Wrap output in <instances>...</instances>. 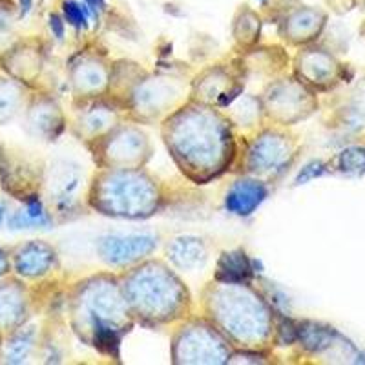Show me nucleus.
Here are the masks:
<instances>
[{
  "label": "nucleus",
  "instance_id": "obj_17",
  "mask_svg": "<svg viewBox=\"0 0 365 365\" xmlns=\"http://www.w3.org/2000/svg\"><path fill=\"white\" fill-rule=\"evenodd\" d=\"M19 91L9 83H0V120H6L17 112Z\"/></svg>",
  "mask_w": 365,
  "mask_h": 365
},
{
  "label": "nucleus",
  "instance_id": "obj_22",
  "mask_svg": "<svg viewBox=\"0 0 365 365\" xmlns=\"http://www.w3.org/2000/svg\"><path fill=\"white\" fill-rule=\"evenodd\" d=\"M50 29L57 41H63L64 38V21L61 15H57V13H51L50 15Z\"/></svg>",
  "mask_w": 365,
  "mask_h": 365
},
{
  "label": "nucleus",
  "instance_id": "obj_1",
  "mask_svg": "<svg viewBox=\"0 0 365 365\" xmlns=\"http://www.w3.org/2000/svg\"><path fill=\"white\" fill-rule=\"evenodd\" d=\"M158 247V240L150 234H128V236H104L99 240L101 259L108 265H126L152 254Z\"/></svg>",
  "mask_w": 365,
  "mask_h": 365
},
{
  "label": "nucleus",
  "instance_id": "obj_18",
  "mask_svg": "<svg viewBox=\"0 0 365 365\" xmlns=\"http://www.w3.org/2000/svg\"><path fill=\"white\" fill-rule=\"evenodd\" d=\"M31 347H34V338H31V334H19L15 340L9 344L8 347V360L9 361H24L26 356L29 354V351H31Z\"/></svg>",
  "mask_w": 365,
  "mask_h": 365
},
{
  "label": "nucleus",
  "instance_id": "obj_10",
  "mask_svg": "<svg viewBox=\"0 0 365 365\" xmlns=\"http://www.w3.org/2000/svg\"><path fill=\"white\" fill-rule=\"evenodd\" d=\"M259 31H262V19H259V15L254 9H250L249 6H243L237 11L236 21H234V35H236V38L249 44V42L259 38Z\"/></svg>",
  "mask_w": 365,
  "mask_h": 365
},
{
  "label": "nucleus",
  "instance_id": "obj_24",
  "mask_svg": "<svg viewBox=\"0 0 365 365\" xmlns=\"http://www.w3.org/2000/svg\"><path fill=\"white\" fill-rule=\"evenodd\" d=\"M34 6V0H19V8H21V17L28 15L29 9Z\"/></svg>",
  "mask_w": 365,
  "mask_h": 365
},
{
  "label": "nucleus",
  "instance_id": "obj_15",
  "mask_svg": "<svg viewBox=\"0 0 365 365\" xmlns=\"http://www.w3.org/2000/svg\"><path fill=\"white\" fill-rule=\"evenodd\" d=\"M113 123V113L110 112L108 108H104V106H99V108H90V112L84 113L83 119V128L88 130L91 133L103 132L108 126H112Z\"/></svg>",
  "mask_w": 365,
  "mask_h": 365
},
{
  "label": "nucleus",
  "instance_id": "obj_3",
  "mask_svg": "<svg viewBox=\"0 0 365 365\" xmlns=\"http://www.w3.org/2000/svg\"><path fill=\"white\" fill-rule=\"evenodd\" d=\"M267 194H269V190L262 181L240 179L227 192L225 207L234 216H250L265 201Z\"/></svg>",
  "mask_w": 365,
  "mask_h": 365
},
{
  "label": "nucleus",
  "instance_id": "obj_21",
  "mask_svg": "<svg viewBox=\"0 0 365 365\" xmlns=\"http://www.w3.org/2000/svg\"><path fill=\"white\" fill-rule=\"evenodd\" d=\"M325 174V163L322 161H311L303 166L299 170L298 178H296V185H305V182L312 181V179L319 178V175Z\"/></svg>",
  "mask_w": 365,
  "mask_h": 365
},
{
  "label": "nucleus",
  "instance_id": "obj_27",
  "mask_svg": "<svg viewBox=\"0 0 365 365\" xmlns=\"http://www.w3.org/2000/svg\"><path fill=\"white\" fill-rule=\"evenodd\" d=\"M259 2H262V4H265V2H267V0H259Z\"/></svg>",
  "mask_w": 365,
  "mask_h": 365
},
{
  "label": "nucleus",
  "instance_id": "obj_23",
  "mask_svg": "<svg viewBox=\"0 0 365 365\" xmlns=\"http://www.w3.org/2000/svg\"><path fill=\"white\" fill-rule=\"evenodd\" d=\"M84 6H86V8L90 9L91 15H96V17L106 9V2H104V0H84Z\"/></svg>",
  "mask_w": 365,
  "mask_h": 365
},
{
  "label": "nucleus",
  "instance_id": "obj_25",
  "mask_svg": "<svg viewBox=\"0 0 365 365\" xmlns=\"http://www.w3.org/2000/svg\"><path fill=\"white\" fill-rule=\"evenodd\" d=\"M6 269H8V263H6L4 254H2V250H0V276L6 272Z\"/></svg>",
  "mask_w": 365,
  "mask_h": 365
},
{
  "label": "nucleus",
  "instance_id": "obj_2",
  "mask_svg": "<svg viewBox=\"0 0 365 365\" xmlns=\"http://www.w3.org/2000/svg\"><path fill=\"white\" fill-rule=\"evenodd\" d=\"M325 21L327 17L324 11L309 8V6H299L287 13L283 19V34H285V38L289 37L294 42L312 41L324 29Z\"/></svg>",
  "mask_w": 365,
  "mask_h": 365
},
{
  "label": "nucleus",
  "instance_id": "obj_7",
  "mask_svg": "<svg viewBox=\"0 0 365 365\" xmlns=\"http://www.w3.org/2000/svg\"><path fill=\"white\" fill-rule=\"evenodd\" d=\"M168 256L179 269L190 270L197 265H203L207 259V249L200 237L182 236L174 240V243L168 247Z\"/></svg>",
  "mask_w": 365,
  "mask_h": 365
},
{
  "label": "nucleus",
  "instance_id": "obj_16",
  "mask_svg": "<svg viewBox=\"0 0 365 365\" xmlns=\"http://www.w3.org/2000/svg\"><path fill=\"white\" fill-rule=\"evenodd\" d=\"M64 21L75 29L88 28V17H90V9L86 6L75 2V0H64L63 2Z\"/></svg>",
  "mask_w": 365,
  "mask_h": 365
},
{
  "label": "nucleus",
  "instance_id": "obj_26",
  "mask_svg": "<svg viewBox=\"0 0 365 365\" xmlns=\"http://www.w3.org/2000/svg\"><path fill=\"white\" fill-rule=\"evenodd\" d=\"M2 217H4V207L0 205V223H2Z\"/></svg>",
  "mask_w": 365,
  "mask_h": 365
},
{
  "label": "nucleus",
  "instance_id": "obj_4",
  "mask_svg": "<svg viewBox=\"0 0 365 365\" xmlns=\"http://www.w3.org/2000/svg\"><path fill=\"white\" fill-rule=\"evenodd\" d=\"M289 146L282 141V137L267 135L256 141L254 148L250 150V163L254 172H272L278 170L279 166L287 161Z\"/></svg>",
  "mask_w": 365,
  "mask_h": 365
},
{
  "label": "nucleus",
  "instance_id": "obj_11",
  "mask_svg": "<svg viewBox=\"0 0 365 365\" xmlns=\"http://www.w3.org/2000/svg\"><path fill=\"white\" fill-rule=\"evenodd\" d=\"M29 123L37 130V133H53L55 126L61 128V115H58V108L48 104V106H38L31 112Z\"/></svg>",
  "mask_w": 365,
  "mask_h": 365
},
{
  "label": "nucleus",
  "instance_id": "obj_6",
  "mask_svg": "<svg viewBox=\"0 0 365 365\" xmlns=\"http://www.w3.org/2000/svg\"><path fill=\"white\" fill-rule=\"evenodd\" d=\"M55 252L44 243H28L17 254V272L35 278L50 270Z\"/></svg>",
  "mask_w": 365,
  "mask_h": 365
},
{
  "label": "nucleus",
  "instance_id": "obj_14",
  "mask_svg": "<svg viewBox=\"0 0 365 365\" xmlns=\"http://www.w3.org/2000/svg\"><path fill=\"white\" fill-rule=\"evenodd\" d=\"M338 166L341 172L347 174H364L365 172V148L353 146L344 150L338 158Z\"/></svg>",
  "mask_w": 365,
  "mask_h": 365
},
{
  "label": "nucleus",
  "instance_id": "obj_5",
  "mask_svg": "<svg viewBox=\"0 0 365 365\" xmlns=\"http://www.w3.org/2000/svg\"><path fill=\"white\" fill-rule=\"evenodd\" d=\"M83 175H81L79 166L75 163L63 161L55 166L53 174V192H55V201H57L58 208H70L75 200V194L79 190Z\"/></svg>",
  "mask_w": 365,
  "mask_h": 365
},
{
  "label": "nucleus",
  "instance_id": "obj_9",
  "mask_svg": "<svg viewBox=\"0 0 365 365\" xmlns=\"http://www.w3.org/2000/svg\"><path fill=\"white\" fill-rule=\"evenodd\" d=\"M340 338L341 336L334 329L314 324V322H305V324L298 325V340L311 353H324Z\"/></svg>",
  "mask_w": 365,
  "mask_h": 365
},
{
  "label": "nucleus",
  "instance_id": "obj_20",
  "mask_svg": "<svg viewBox=\"0 0 365 365\" xmlns=\"http://www.w3.org/2000/svg\"><path fill=\"white\" fill-rule=\"evenodd\" d=\"M15 21V6L11 0H0V37L9 34Z\"/></svg>",
  "mask_w": 365,
  "mask_h": 365
},
{
  "label": "nucleus",
  "instance_id": "obj_12",
  "mask_svg": "<svg viewBox=\"0 0 365 365\" xmlns=\"http://www.w3.org/2000/svg\"><path fill=\"white\" fill-rule=\"evenodd\" d=\"M83 66V64H81ZM81 91H90V90H99L101 84L104 83V71L101 64L96 63H86L75 73V81Z\"/></svg>",
  "mask_w": 365,
  "mask_h": 365
},
{
  "label": "nucleus",
  "instance_id": "obj_13",
  "mask_svg": "<svg viewBox=\"0 0 365 365\" xmlns=\"http://www.w3.org/2000/svg\"><path fill=\"white\" fill-rule=\"evenodd\" d=\"M334 71V63L332 58L325 53H311L307 57V66L305 73H309L312 81L316 83H325Z\"/></svg>",
  "mask_w": 365,
  "mask_h": 365
},
{
  "label": "nucleus",
  "instance_id": "obj_19",
  "mask_svg": "<svg viewBox=\"0 0 365 365\" xmlns=\"http://www.w3.org/2000/svg\"><path fill=\"white\" fill-rule=\"evenodd\" d=\"M9 228H48L51 225V221H42V220H34L26 214V210L15 212L8 221Z\"/></svg>",
  "mask_w": 365,
  "mask_h": 365
},
{
  "label": "nucleus",
  "instance_id": "obj_8",
  "mask_svg": "<svg viewBox=\"0 0 365 365\" xmlns=\"http://www.w3.org/2000/svg\"><path fill=\"white\" fill-rule=\"evenodd\" d=\"M254 274V262L247 257L243 250L223 252L217 263V279L227 283L247 282Z\"/></svg>",
  "mask_w": 365,
  "mask_h": 365
}]
</instances>
